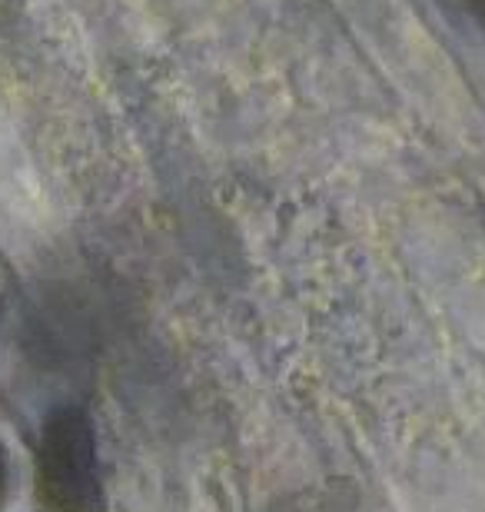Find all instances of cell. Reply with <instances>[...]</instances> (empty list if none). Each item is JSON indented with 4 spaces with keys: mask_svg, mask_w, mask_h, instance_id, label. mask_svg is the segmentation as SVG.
I'll return each mask as SVG.
<instances>
[{
    "mask_svg": "<svg viewBox=\"0 0 485 512\" xmlns=\"http://www.w3.org/2000/svg\"><path fill=\"white\" fill-rule=\"evenodd\" d=\"M459 7L476 20V24L482 27V34H485V0H459Z\"/></svg>",
    "mask_w": 485,
    "mask_h": 512,
    "instance_id": "obj_4",
    "label": "cell"
},
{
    "mask_svg": "<svg viewBox=\"0 0 485 512\" xmlns=\"http://www.w3.org/2000/svg\"><path fill=\"white\" fill-rule=\"evenodd\" d=\"M10 489H14V459H10L7 446L0 443V509L10 499Z\"/></svg>",
    "mask_w": 485,
    "mask_h": 512,
    "instance_id": "obj_3",
    "label": "cell"
},
{
    "mask_svg": "<svg viewBox=\"0 0 485 512\" xmlns=\"http://www.w3.org/2000/svg\"><path fill=\"white\" fill-rule=\"evenodd\" d=\"M273 512H353V509L336 503V499H329V496H293L290 503H283Z\"/></svg>",
    "mask_w": 485,
    "mask_h": 512,
    "instance_id": "obj_2",
    "label": "cell"
},
{
    "mask_svg": "<svg viewBox=\"0 0 485 512\" xmlns=\"http://www.w3.org/2000/svg\"><path fill=\"white\" fill-rule=\"evenodd\" d=\"M34 493L44 512H103L94 419L80 399L57 403L40 426Z\"/></svg>",
    "mask_w": 485,
    "mask_h": 512,
    "instance_id": "obj_1",
    "label": "cell"
}]
</instances>
